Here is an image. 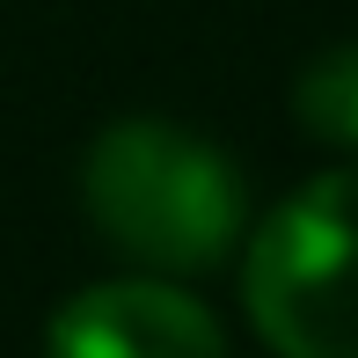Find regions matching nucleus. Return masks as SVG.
I'll list each match as a JSON object with an SVG mask.
<instances>
[{
  "mask_svg": "<svg viewBox=\"0 0 358 358\" xmlns=\"http://www.w3.org/2000/svg\"><path fill=\"white\" fill-rule=\"evenodd\" d=\"M241 307L278 358H358V169L300 183L256 227Z\"/></svg>",
  "mask_w": 358,
  "mask_h": 358,
  "instance_id": "nucleus-2",
  "label": "nucleus"
},
{
  "mask_svg": "<svg viewBox=\"0 0 358 358\" xmlns=\"http://www.w3.org/2000/svg\"><path fill=\"white\" fill-rule=\"evenodd\" d=\"M88 220L146 271H213L249 227V190L213 139L161 117H124L80 161Z\"/></svg>",
  "mask_w": 358,
  "mask_h": 358,
  "instance_id": "nucleus-1",
  "label": "nucleus"
},
{
  "mask_svg": "<svg viewBox=\"0 0 358 358\" xmlns=\"http://www.w3.org/2000/svg\"><path fill=\"white\" fill-rule=\"evenodd\" d=\"M292 117H300L322 146L358 154V37L329 44L322 59L300 66V80H292Z\"/></svg>",
  "mask_w": 358,
  "mask_h": 358,
  "instance_id": "nucleus-4",
  "label": "nucleus"
},
{
  "mask_svg": "<svg viewBox=\"0 0 358 358\" xmlns=\"http://www.w3.org/2000/svg\"><path fill=\"white\" fill-rule=\"evenodd\" d=\"M44 358H227V336L190 292L161 278H103L52 315Z\"/></svg>",
  "mask_w": 358,
  "mask_h": 358,
  "instance_id": "nucleus-3",
  "label": "nucleus"
}]
</instances>
